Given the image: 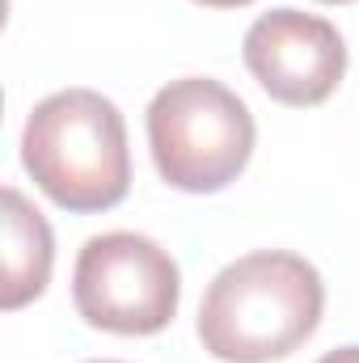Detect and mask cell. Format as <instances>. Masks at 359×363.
I'll use <instances>...</instances> for the list:
<instances>
[{"label":"cell","mask_w":359,"mask_h":363,"mask_svg":"<svg viewBox=\"0 0 359 363\" xmlns=\"http://www.w3.org/2000/svg\"><path fill=\"white\" fill-rule=\"evenodd\" d=\"M326 313L317 267L287 250H254L203 291L199 342L220 363H270L304 347Z\"/></svg>","instance_id":"cell-1"},{"label":"cell","mask_w":359,"mask_h":363,"mask_svg":"<svg viewBox=\"0 0 359 363\" xmlns=\"http://www.w3.org/2000/svg\"><path fill=\"white\" fill-rule=\"evenodd\" d=\"M21 165L64 211H110L131 190V148L118 106L97 89L43 97L21 131Z\"/></svg>","instance_id":"cell-2"},{"label":"cell","mask_w":359,"mask_h":363,"mask_svg":"<svg viewBox=\"0 0 359 363\" xmlns=\"http://www.w3.org/2000/svg\"><path fill=\"white\" fill-rule=\"evenodd\" d=\"M250 106L211 77H182L148 101V148L165 186L216 194L245 174L254 157Z\"/></svg>","instance_id":"cell-3"},{"label":"cell","mask_w":359,"mask_h":363,"mask_svg":"<svg viewBox=\"0 0 359 363\" xmlns=\"http://www.w3.org/2000/svg\"><path fill=\"white\" fill-rule=\"evenodd\" d=\"M178 262L153 237L101 233L81 245L72 271V304L85 325L123 338H148L178 317Z\"/></svg>","instance_id":"cell-4"},{"label":"cell","mask_w":359,"mask_h":363,"mask_svg":"<svg viewBox=\"0 0 359 363\" xmlns=\"http://www.w3.org/2000/svg\"><path fill=\"white\" fill-rule=\"evenodd\" d=\"M250 77L283 106H321L347 77V43L334 21L300 9L263 13L241 43Z\"/></svg>","instance_id":"cell-5"},{"label":"cell","mask_w":359,"mask_h":363,"mask_svg":"<svg viewBox=\"0 0 359 363\" xmlns=\"http://www.w3.org/2000/svg\"><path fill=\"white\" fill-rule=\"evenodd\" d=\"M55 267V237L47 216L17 190L4 186V283H0V308L17 313L30 300H38L51 283Z\"/></svg>","instance_id":"cell-6"},{"label":"cell","mask_w":359,"mask_h":363,"mask_svg":"<svg viewBox=\"0 0 359 363\" xmlns=\"http://www.w3.org/2000/svg\"><path fill=\"white\" fill-rule=\"evenodd\" d=\"M317 363H359V347H338V351H326Z\"/></svg>","instance_id":"cell-7"},{"label":"cell","mask_w":359,"mask_h":363,"mask_svg":"<svg viewBox=\"0 0 359 363\" xmlns=\"http://www.w3.org/2000/svg\"><path fill=\"white\" fill-rule=\"evenodd\" d=\"M194 4H207V9H245L254 0H194Z\"/></svg>","instance_id":"cell-8"},{"label":"cell","mask_w":359,"mask_h":363,"mask_svg":"<svg viewBox=\"0 0 359 363\" xmlns=\"http://www.w3.org/2000/svg\"><path fill=\"white\" fill-rule=\"evenodd\" d=\"M321 4H351V0H321Z\"/></svg>","instance_id":"cell-9"},{"label":"cell","mask_w":359,"mask_h":363,"mask_svg":"<svg viewBox=\"0 0 359 363\" xmlns=\"http://www.w3.org/2000/svg\"><path fill=\"white\" fill-rule=\"evenodd\" d=\"M89 363H123V359H89Z\"/></svg>","instance_id":"cell-10"}]
</instances>
